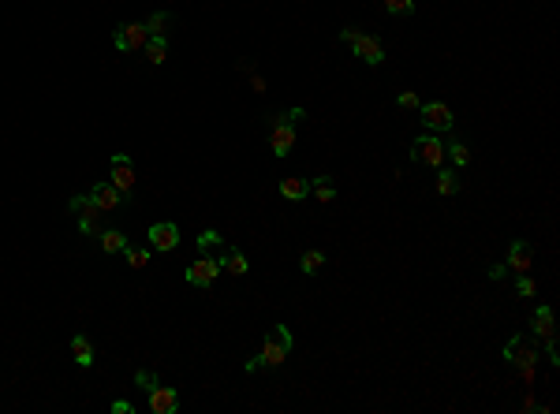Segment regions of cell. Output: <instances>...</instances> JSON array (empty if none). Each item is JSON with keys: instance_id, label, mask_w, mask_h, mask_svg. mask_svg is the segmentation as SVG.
<instances>
[{"instance_id": "ac0fdd59", "label": "cell", "mask_w": 560, "mask_h": 414, "mask_svg": "<svg viewBox=\"0 0 560 414\" xmlns=\"http://www.w3.org/2000/svg\"><path fill=\"white\" fill-rule=\"evenodd\" d=\"M310 191H314L318 202H333V198H336V187H333V179H329V176L310 179Z\"/></svg>"}, {"instance_id": "52a82bcc", "label": "cell", "mask_w": 560, "mask_h": 414, "mask_svg": "<svg viewBox=\"0 0 560 414\" xmlns=\"http://www.w3.org/2000/svg\"><path fill=\"white\" fill-rule=\"evenodd\" d=\"M179 246V228L172 221H161V224H150V251L157 254H169Z\"/></svg>"}, {"instance_id": "44dd1931", "label": "cell", "mask_w": 560, "mask_h": 414, "mask_svg": "<svg viewBox=\"0 0 560 414\" xmlns=\"http://www.w3.org/2000/svg\"><path fill=\"white\" fill-rule=\"evenodd\" d=\"M124 254H127V265L131 269H146V261H150V251H146V246H124Z\"/></svg>"}, {"instance_id": "1f68e13d", "label": "cell", "mask_w": 560, "mask_h": 414, "mask_svg": "<svg viewBox=\"0 0 560 414\" xmlns=\"http://www.w3.org/2000/svg\"><path fill=\"white\" fill-rule=\"evenodd\" d=\"M112 414H135V407H131L127 400H112Z\"/></svg>"}, {"instance_id": "cb8c5ba5", "label": "cell", "mask_w": 560, "mask_h": 414, "mask_svg": "<svg viewBox=\"0 0 560 414\" xmlns=\"http://www.w3.org/2000/svg\"><path fill=\"white\" fill-rule=\"evenodd\" d=\"M459 191V176L456 172H441L437 176V194H456Z\"/></svg>"}, {"instance_id": "277c9868", "label": "cell", "mask_w": 560, "mask_h": 414, "mask_svg": "<svg viewBox=\"0 0 560 414\" xmlns=\"http://www.w3.org/2000/svg\"><path fill=\"white\" fill-rule=\"evenodd\" d=\"M146 38H150L146 23H120L116 30H112V45H116L120 53H139V49L146 45Z\"/></svg>"}, {"instance_id": "484cf974", "label": "cell", "mask_w": 560, "mask_h": 414, "mask_svg": "<svg viewBox=\"0 0 560 414\" xmlns=\"http://www.w3.org/2000/svg\"><path fill=\"white\" fill-rule=\"evenodd\" d=\"M385 11L389 15H411L415 11V0H385Z\"/></svg>"}, {"instance_id": "7a4b0ae2", "label": "cell", "mask_w": 560, "mask_h": 414, "mask_svg": "<svg viewBox=\"0 0 560 414\" xmlns=\"http://www.w3.org/2000/svg\"><path fill=\"white\" fill-rule=\"evenodd\" d=\"M295 138H299V131H295V120L284 112V116H276V120L269 123V150L276 157H288L295 150Z\"/></svg>"}, {"instance_id": "6da1fadb", "label": "cell", "mask_w": 560, "mask_h": 414, "mask_svg": "<svg viewBox=\"0 0 560 414\" xmlns=\"http://www.w3.org/2000/svg\"><path fill=\"white\" fill-rule=\"evenodd\" d=\"M291 355V333H288V325H276V328H269V336H266V343H261V355H258V362L261 366H280Z\"/></svg>"}, {"instance_id": "4dcf8cb0", "label": "cell", "mask_w": 560, "mask_h": 414, "mask_svg": "<svg viewBox=\"0 0 560 414\" xmlns=\"http://www.w3.org/2000/svg\"><path fill=\"white\" fill-rule=\"evenodd\" d=\"M400 108H419V94L415 90H404L400 94Z\"/></svg>"}, {"instance_id": "4fadbf2b", "label": "cell", "mask_w": 560, "mask_h": 414, "mask_svg": "<svg viewBox=\"0 0 560 414\" xmlns=\"http://www.w3.org/2000/svg\"><path fill=\"white\" fill-rule=\"evenodd\" d=\"M531 265H534V251H531V243L516 239L512 246H508V269H512V273L519 276V273H531Z\"/></svg>"}, {"instance_id": "8fae6325", "label": "cell", "mask_w": 560, "mask_h": 414, "mask_svg": "<svg viewBox=\"0 0 560 414\" xmlns=\"http://www.w3.org/2000/svg\"><path fill=\"white\" fill-rule=\"evenodd\" d=\"M124 198H127V194H124V191H116L112 183H94V187H90V202H94L97 209H101V213L120 209V202H124Z\"/></svg>"}, {"instance_id": "2e32d148", "label": "cell", "mask_w": 560, "mask_h": 414, "mask_svg": "<svg viewBox=\"0 0 560 414\" xmlns=\"http://www.w3.org/2000/svg\"><path fill=\"white\" fill-rule=\"evenodd\" d=\"M71 358L79 366H94V343L90 336H71Z\"/></svg>"}, {"instance_id": "3957f363", "label": "cell", "mask_w": 560, "mask_h": 414, "mask_svg": "<svg viewBox=\"0 0 560 414\" xmlns=\"http://www.w3.org/2000/svg\"><path fill=\"white\" fill-rule=\"evenodd\" d=\"M351 53L362 60V64H370V68H377V64L385 60V41L381 38H374V34H362V30L355 26V34H351Z\"/></svg>"}, {"instance_id": "f1b7e54d", "label": "cell", "mask_w": 560, "mask_h": 414, "mask_svg": "<svg viewBox=\"0 0 560 414\" xmlns=\"http://www.w3.org/2000/svg\"><path fill=\"white\" fill-rule=\"evenodd\" d=\"M135 385H139L142 392H150V388L157 385V373H154V370H139V373H135Z\"/></svg>"}, {"instance_id": "e0dca14e", "label": "cell", "mask_w": 560, "mask_h": 414, "mask_svg": "<svg viewBox=\"0 0 560 414\" xmlns=\"http://www.w3.org/2000/svg\"><path fill=\"white\" fill-rule=\"evenodd\" d=\"M142 49H146V60H150V64H164V60H169V41H164V38H146Z\"/></svg>"}, {"instance_id": "9a60e30c", "label": "cell", "mask_w": 560, "mask_h": 414, "mask_svg": "<svg viewBox=\"0 0 560 414\" xmlns=\"http://www.w3.org/2000/svg\"><path fill=\"white\" fill-rule=\"evenodd\" d=\"M280 194H284L288 202H303V198L310 194V179H299V176L280 179Z\"/></svg>"}, {"instance_id": "ba28073f", "label": "cell", "mask_w": 560, "mask_h": 414, "mask_svg": "<svg viewBox=\"0 0 560 414\" xmlns=\"http://www.w3.org/2000/svg\"><path fill=\"white\" fill-rule=\"evenodd\" d=\"M217 273H221V261H213L209 254H202V258L187 269V284H194V288H209L213 280H217Z\"/></svg>"}, {"instance_id": "d4e9b609", "label": "cell", "mask_w": 560, "mask_h": 414, "mask_svg": "<svg viewBox=\"0 0 560 414\" xmlns=\"http://www.w3.org/2000/svg\"><path fill=\"white\" fill-rule=\"evenodd\" d=\"M221 243H224V239H221V231H213V228H209V231H202V236H199V251L209 254V251H217Z\"/></svg>"}, {"instance_id": "603a6c76", "label": "cell", "mask_w": 560, "mask_h": 414, "mask_svg": "<svg viewBox=\"0 0 560 414\" xmlns=\"http://www.w3.org/2000/svg\"><path fill=\"white\" fill-rule=\"evenodd\" d=\"M164 26H169V11H154L150 19H146V30H150V38H164Z\"/></svg>"}, {"instance_id": "ffe728a7", "label": "cell", "mask_w": 560, "mask_h": 414, "mask_svg": "<svg viewBox=\"0 0 560 414\" xmlns=\"http://www.w3.org/2000/svg\"><path fill=\"white\" fill-rule=\"evenodd\" d=\"M221 269H228L232 276H243V273H246V258H243L239 251H224V258H221Z\"/></svg>"}, {"instance_id": "8992f818", "label": "cell", "mask_w": 560, "mask_h": 414, "mask_svg": "<svg viewBox=\"0 0 560 414\" xmlns=\"http://www.w3.org/2000/svg\"><path fill=\"white\" fill-rule=\"evenodd\" d=\"M504 358L516 362L523 373H531V366L538 362V347H534L531 340H523V336H512V340L504 343Z\"/></svg>"}, {"instance_id": "7c38bea8", "label": "cell", "mask_w": 560, "mask_h": 414, "mask_svg": "<svg viewBox=\"0 0 560 414\" xmlns=\"http://www.w3.org/2000/svg\"><path fill=\"white\" fill-rule=\"evenodd\" d=\"M146 395H150V410H154V414H176V410H179V392H176V388L154 385Z\"/></svg>"}, {"instance_id": "4316f807", "label": "cell", "mask_w": 560, "mask_h": 414, "mask_svg": "<svg viewBox=\"0 0 560 414\" xmlns=\"http://www.w3.org/2000/svg\"><path fill=\"white\" fill-rule=\"evenodd\" d=\"M444 157H452L456 164H467V161H471V150H467L464 142H452L449 150H444Z\"/></svg>"}, {"instance_id": "9c48e42d", "label": "cell", "mask_w": 560, "mask_h": 414, "mask_svg": "<svg viewBox=\"0 0 560 414\" xmlns=\"http://www.w3.org/2000/svg\"><path fill=\"white\" fill-rule=\"evenodd\" d=\"M422 123L430 127V131H452V108L444 105V101H426L422 105Z\"/></svg>"}, {"instance_id": "5bb4252c", "label": "cell", "mask_w": 560, "mask_h": 414, "mask_svg": "<svg viewBox=\"0 0 560 414\" xmlns=\"http://www.w3.org/2000/svg\"><path fill=\"white\" fill-rule=\"evenodd\" d=\"M531 325H534V336H538V340L556 343V321H553V310H549V306H538L534 318H531Z\"/></svg>"}, {"instance_id": "d6986e66", "label": "cell", "mask_w": 560, "mask_h": 414, "mask_svg": "<svg viewBox=\"0 0 560 414\" xmlns=\"http://www.w3.org/2000/svg\"><path fill=\"white\" fill-rule=\"evenodd\" d=\"M124 246H127V236H124V231H101V251H105V254H120Z\"/></svg>"}, {"instance_id": "83f0119b", "label": "cell", "mask_w": 560, "mask_h": 414, "mask_svg": "<svg viewBox=\"0 0 560 414\" xmlns=\"http://www.w3.org/2000/svg\"><path fill=\"white\" fill-rule=\"evenodd\" d=\"M516 291L523 295V299H531V295L538 291V284H534V280L526 276V273H519V280H516Z\"/></svg>"}, {"instance_id": "f546056e", "label": "cell", "mask_w": 560, "mask_h": 414, "mask_svg": "<svg viewBox=\"0 0 560 414\" xmlns=\"http://www.w3.org/2000/svg\"><path fill=\"white\" fill-rule=\"evenodd\" d=\"M97 213H101V209H94V213H82V217H79V228L86 231V236H94V231H97Z\"/></svg>"}, {"instance_id": "7402d4cb", "label": "cell", "mask_w": 560, "mask_h": 414, "mask_svg": "<svg viewBox=\"0 0 560 414\" xmlns=\"http://www.w3.org/2000/svg\"><path fill=\"white\" fill-rule=\"evenodd\" d=\"M321 265H325V254H321V251H306V254L299 258V269H303L306 276H314Z\"/></svg>"}, {"instance_id": "5b68a950", "label": "cell", "mask_w": 560, "mask_h": 414, "mask_svg": "<svg viewBox=\"0 0 560 414\" xmlns=\"http://www.w3.org/2000/svg\"><path fill=\"white\" fill-rule=\"evenodd\" d=\"M411 161L430 164V168H441V164H444V142L434 138V135H419L415 146H411Z\"/></svg>"}, {"instance_id": "30bf717a", "label": "cell", "mask_w": 560, "mask_h": 414, "mask_svg": "<svg viewBox=\"0 0 560 414\" xmlns=\"http://www.w3.org/2000/svg\"><path fill=\"white\" fill-rule=\"evenodd\" d=\"M109 183L116 191H124V194H131V187H135V164H131L127 153L112 157V179H109Z\"/></svg>"}]
</instances>
